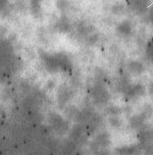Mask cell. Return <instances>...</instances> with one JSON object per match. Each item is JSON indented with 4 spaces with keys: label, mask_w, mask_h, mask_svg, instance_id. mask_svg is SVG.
<instances>
[{
    "label": "cell",
    "mask_w": 153,
    "mask_h": 155,
    "mask_svg": "<svg viewBox=\"0 0 153 155\" xmlns=\"http://www.w3.org/2000/svg\"><path fill=\"white\" fill-rule=\"evenodd\" d=\"M5 1H0V8L3 7L5 5Z\"/></svg>",
    "instance_id": "1"
}]
</instances>
